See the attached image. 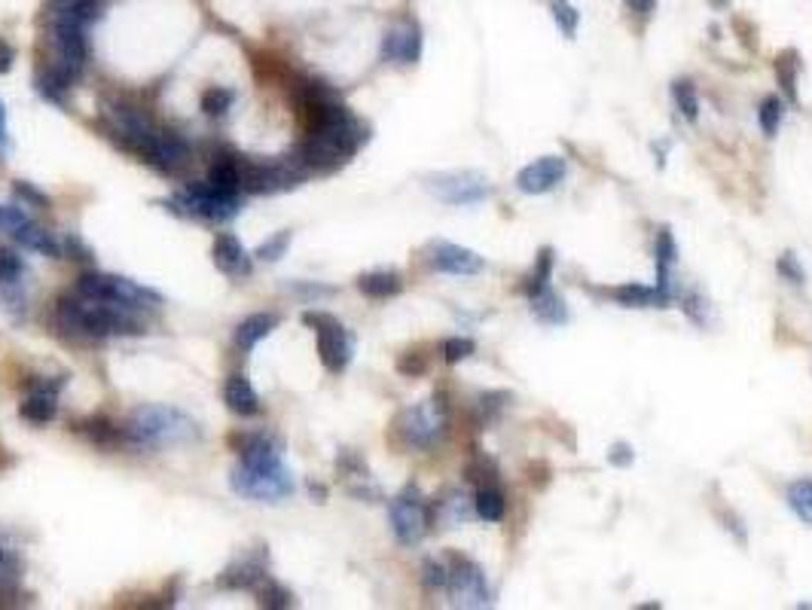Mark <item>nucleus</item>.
I'll use <instances>...</instances> for the list:
<instances>
[{
  "label": "nucleus",
  "mask_w": 812,
  "mask_h": 610,
  "mask_svg": "<svg viewBox=\"0 0 812 610\" xmlns=\"http://www.w3.org/2000/svg\"><path fill=\"white\" fill-rule=\"evenodd\" d=\"M529 302H532V315L541 321V324H547V327H562V324H568V305H565V299L547 284V287H541L535 296H529Z\"/></svg>",
  "instance_id": "obj_19"
},
{
  "label": "nucleus",
  "mask_w": 812,
  "mask_h": 610,
  "mask_svg": "<svg viewBox=\"0 0 812 610\" xmlns=\"http://www.w3.org/2000/svg\"><path fill=\"white\" fill-rule=\"evenodd\" d=\"M232 104H236V92L232 89H223V86H214L202 95V110L208 116H223Z\"/></svg>",
  "instance_id": "obj_34"
},
{
  "label": "nucleus",
  "mask_w": 812,
  "mask_h": 610,
  "mask_svg": "<svg viewBox=\"0 0 812 610\" xmlns=\"http://www.w3.org/2000/svg\"><path fill=\"white\" fill-rule=\"evenodd\" d=\"M800 71H803V65H800V55L794 49H788V52H782L776 58V80H779V86H782V92L788 95L791 104L800 101L797 98V77H800Z\"/></svg>",
  "instance_id": "obj_26"
},
{
  "label": "nucleus",
  "mask_w": 812,
  "mask_h": 610,
  "mask_svg": "<svg viewBox=\"0 0 812 610\" xmlns=\"http://www.w3.org/2000/svg\"><path fill=\"white\" fill-rule=\"evenodd\" d=\"M507 400H513L507 391H489V394H483V397H480V412H483V418L489 421L492 415H498V412L507 406Z\"/></svg>",
  "instance_id": "obj_44"
},
{
  "label": "nucleus",
  "mask_w": 812,
  "mask_h": 610,
  "mask_svg": "<svg viewBox=\"0 0 812 610\" xmlns=\"http://www.w3.org/2000/svg\"><path fill=\"white\" fill-rule=\"evenodd\" d=\"M468 479L474 485H498V467L489 458H477L474 464H468Z\"/></svg>",
  "instance_id": "obj_39"
},
{
  "label": "nucleus",
  "mask_w": 812,
  "mask_h": 610,
  "mask_svg": "<svg viewBox=\"0 0 812 610\" xmlns=\"http://www.w3.org/2000/svg\"><path fill=\"white\" fill-rule=\"evenodd\" d=\"M440 516H443L449 525L464 522V519L471 516V498H464V495L452 492L449 498H443V501H440Z\"/></svg>",
  "instance_id": "obj_35"
},
{
  "label": "nucleus",
  "mask_w": 812,
  "mask_h": 610,
  "mask_svg": "<svg viewBox=\"0 0 812 610\" xmlns=\"http://www.w3.org/2000/svg\"><path fill=\"white\" fill-rule=\"evenodd\" d=\"M382 58L400 61V65H416L422 58V28L416 22H403L391 28L382 40Z\"/></svg>",
  "instance_id": "obj_16"
},
{
  "label": "nucleus",
  "mask_w": 812,
  "mask_h": 610,
  "mask_svg": "<svg viewBox=\"0 0 812 610\" xmlns=\"http://www.w3.org/2000/svg\"><path fill=\"white\" fill-rule=\"evenodd\" d=\"M608 464H611V467H632V464H635L632 446H629V443H614V446L608 449Z\"/></svg>",
  "instance_id": "obj_45"
},
{
  "label": "nucleus",
  "mask_w": 812,
  "mask_h": 610,
  "mask_svg": "<svg viewBox=\"0 0 812 610\" xmlns=\"http://www.w3.org/2000/svg\"><path fill=\"white\" fill-rule=\"evenodd\" d=\"M13 61H16V49L7 40H0V74H7L13 68Z\"/></svg>",
  "instance_id": "obj_48"
},
{
  "label": "nucleus",
  "mask_w": 812,
  "mask_h": 610,
  "mask_svg": "<svg viewBox=\"0 0 812 610\" xmlns=\"http://www.w3.org/2000/svg\"><path fill=\"white\" fill-rule=\"evenodd\" d=\"M303 321L315 330L318 336V357L324 363V370L339 376L348 363H352V354H355V339L348 333L333 315H324V312H306Z\"/></svg>",
  "instance_id": "obj_8"
},
{
  "label": "nucleus",
  "mask_w": 812,
  "mask_h": 610,
  "mask_svg": "<svg viewBox=\"0 0 812 610\" xmlns=\"http://www.w3.org/2000/svg\"><path fill=\"white\" fill-rule=\"evenodd\" d=\"M196 437V421L171 406H141L123 424V440L132 449H159Z\"/></svg>",
  "instance_id": "obj_3"
},
{
  "label": "nucleus",
  "mask_w": 812,
  "mask_h": 610,
  "mask_svg": "<svg viewBox=\"0 0 812 610\" xmlns=\"http://www.w3.org/2000/svg\"><path fill=\"white\" fill-rule=\"evenodd\" d=\"M782 116H785V104L776 98V95H767L758 107V122H761V132L767 138H776L779 135V126H782Z\"/></svg>",
  "instance_id": "obj_30"
},
{
  "label": "nucleus",
  "mask_w": 812,
  "mask_h": 610,
  "mask_svg": "<svg viewBox=\"0 0 812 610\" xmlns=\"http://www.w3.org/2000/svg\"><path fill=\"white\" fill-rule=\"evenodd\" d=\"M776 272H779L785 281H791V284H803V281H806V269L800 266L797 254H782V257L776 260Z\"/></svg>",
  "instance_id": "obj_40"
},
{
  "label": "nucleus",
  "mask_w": 812,
  "mask_h": 610,
  "mask_svg": "<svg viewBox=\"0 0 812 610\" xmlns=\"http://www.w3.org/2000/svg\"><path fill=\"white\" fill-rule=\"evenodd\" d=\"M141 312L144 309H132V305H123V302L86 296L80 290L58 299V321H62V327H68L71 333L89 336V339L141 333L144 330Z\"/></svg>",
  "instance_id": "obj_2"
},
{
  "label": "nucleus",
  "mask_w": 812,
  "mask_h": 610,
  "mask_svg": "<svg viewBox=\"0 0 812 610\" xmlns=\"http://www.w3.org/2000/svg\"><path fill=\"white\" fill-rule=\"evenodd\" d=\"M278 327V318L275 315H251L245 318L239 327H236V345L242 351H251L257 342H263L272 330Z\"/></svg>",
  "instance_id": "obj_25"
},
{
  "label": "nucleus",
  "mask_w": 812,
  "mask_h": 610,
  "mask_svg": "<svg viewBox=\"0 0 812 610\" xmlns=\"http://www.w3.org/2000/svg\"><path fill=\"white\" fill-rule=\"evenodd\" d=\"M553 263H556V254H553V248H544L541 254H538V263H535V269L522 278V284H519V290L526 293V296H535L541 287H547L550 284V275H553Z\"/></svg>",
  "instance_id": "obj_28"
},
{
  "label": "nucleus",
  "mask_w": 812,
  "mask_h": 610,
  "mask_svg": "<svg viewBox=\"0 0 812 610\" xmlns=\"http://www.w3.org/2000/svg\"><path fill=\"white\" fill-rule=\"evenodd\" d=\"M681 302H684V315H687L693 324H700V327L709 324V309H712V305H709V299H706L703 290H690V293H684Z\"/></svg>",
  "instance_id": "obj_33"
},
{
  "label": "nucleus",
  "mask_w": 812,
  "mask_h": 610,
  "mask_svg": "<svg viewBox=\"0 0 812 610\" xmlns=\"http://www.w3.org/2000/svg\"><path fill=\"white\" fill-rule=\"evenodd\" d=\"M474 513L483 522H501L507 513V498L498 485H477L474 492Z\"/></svg>",
  "instance_id": "obj_23"
},
{
  "label": "nucleus",
  "mask_w": 812,
  "mask_h": 610,
  "mask_svg": "<svg viewBox=\"0 0 812 610\" xmlns=\"http://www.w3.org/2000/svg\"><path fill=\"white\" fill-rule=\"evenodd\" d=\"M260 595H263V604L266 607H290V604H294V601H290V592L281 589L278 583H272L269 577L260 583Z\"/></svg>",
  "instance_id": "obj_41"
},
{
  "label": "nucleus",
  "mask_w": 812,
  "mask_h": 610,
  "mask_svg": "<svg viewBox=\"0 0 812 610\" xmlns=\"http://www.w3.org/2000/svg\"><path fill=\"white\" fill-rule=\"evenodd\" d=\"M266 565L260 556H245L239 559L236 565H229L223 574H220V586L226 589H260V583L266 580Z\"/></svg>",
  "instance_id": "obj_18"
},
{
  "label": "nucleus",
  "mask_w": 812,
  "mask_h": 610,
  "mask_svg": "<svg viewBox=\"0 0 812 610\" xmlns=\"http://www.w3.org/2000/svg\"><path fill=\"white\" fill-rule=\"evenodd\" d=\"M672 101H675L678 113H681L687 122H696V119H700V95H696L693 80H675V83H672Z\"/></svg>",
  "instance_id": "obj_29"
},
{
  "label": "nucleus",
  "mask_w": 812,
  "mask_h": 610,
  "mask_svg": "<svg viewBox=\"0 0 812 610\" xmlns=\"http://www.w3.org/2000/svg\"><path fill=\"white\" fill-rule=\"evenodd\" d=\"M425 190L437 202L468 208V205H480L489 199L492 183L480 171H437V174L425 177Z\"/></svg>",
  "instance_id": "obj_4"
},
{
  "label": "nucleus",
  "mask_w": 812,
  "mask_h": 610,
  "mask_svg": "<svg viewBox=\"0 0 812 610\" xmlns=\"http://www.w3.org/2000/svg\"><path fill=\"white\" fill-rule=\"evenodd\" d=\"M449 565V583L446 592L452 595V604L458 607H489L492 589L483 574V568L468 556H446Z\"/></svg>",
  "instance_id": "obj_10"
},
{
  "label": "nucleus",
  "mask_w": 812,
  "mask_h": 610,
  "mask_svg": "<svg viewBox=\"0 0 812 610\" xmlns=\"http://www.w3.org/2000/svg\"><path fill=\"white\" fill-rule=\"evenodd\" d=\"M550 13H553L559 31L571 40V37L577 34V28H580V13H577V7L568 4V0H550Z\"/></svg>",
  "instance_id": "obj_31"
},
{
  "label": "nucleus",
  "mask_w": 812,
  "mask_h": 610,
  "mask_svg": "<svg viewBox=\"0 0 812 610\" xmlns=\"http://www.w3.org/2000/svg\"><path fill=\"white\" fill-rule=\"evenodd\" d=\"M727 4H730V0H712V7H727Z\"/></svg>",
  "instance_id": "obj_51"
},
{
  "label": "nucleus",
  "mask_w": 812,
  "mask_h": 610,
  "mask_svg": "<svg viewBox=\"0 0 812 610\" xmlns=\"http://www.w3.org/2000/svg\"><path fill=\"white\" fill-rule=\"evenodd\" d=\"M10 147V129H7V110H4V101H0V156L7 153Z\"/></svg>",
  "instance_id": "obj_49"
},
{
  "label": "nucleus",
  "mask_w": 812,
  "mask_h": 610,
  "mask_svg": "<svg viewBox=\"0 0 812 610\" xmlns=\"http://www.w3.org/2000/svg\"><path fill=\"white\" fill-rule=\"evenodd\" d=\"M785 501H788V507L794 510V516H797L803 525L812 528V479H809V476H806V479H794V482L788 485Z\"/></svg>",
  "instance_id": "obj_27"
},
{
  "label": "nucleus",
  "mask_w": 812,
  "mask_h": 610,
  "mask_svg": "<svg viewBox=\"0 0 812 610\" xmlns=\"http://www.w3.org/2000/svg\"><path fill=\"white\" fill-rule=\"evenodd\" d=\"M22 248H28V251H37V254H46V257H62V244H58L55 238H52V232H46L43 226H37L34 220L31 223H25L16 235H13Z\"/></svg>",
  "instance_id": "obj_24"
},
{
  "label": "nucleus",
  "mask_w": 812,
  "mask_h": 610,
  "mask_svg": "<svg viewBox=\"0 0 812 610\" xmlns=\"http://www.w3.org/2000/svg\"><path fill=\"white\" fill-rule=\"evenodd\" d=\"M19 577V559L13 549L0 546V586H7Z\"/></svg>",
  "instance_id": "obj_43"
},
{
  "label": "nucleus",
  "mask_w": 812,
  "mask_h": 610,
  "mask_svg": "<svg viewBox=\"0 0 812 610\" xmlns=\"http://www.w3.org/2000/svg\"><path fill=\"white\" fill-rule=\"evenodd\" d=\"M623 4H626V10H632L635 16H651V13L657 10L660 0H623Z\"/></svg>",
  "instance_id": "obj_47"
},
{
  "label": "nucleus",
  "mask_w": 812,
  "mask_h": 610,
  "mask_svg": "<svg viewBox=\"0 0 812 610\" xmlns=\"http://www.w3.org/2000/svg\"><path fill=\"white\" fill-rule=\"evenodd\" d=\"M388 519H391V531L403 546H416L422 543V537L428 534V504L422 498V492L416 485H406L403 492L391 501L388 507Z\"/></svg>",
  "instance_id": "obj_9"
},
{
  "label": "nucleus",
  "mask_w": 812,
  "mask_h": 610,
  "mask_svg": "<svg viewBox=\"0 0 812 610\" xmlns=\"http://www.w3.org/2000/svg\"><path fill=\"white\" fill-rule=\"evenodd\" d=\"M22 260L13 254V251H4L0 248V284H10V281H16L19 275H22Z\"/></svg>",
  "instance_id": "obj_42"
},
{
  "label": "nucleus",
  "mask_w": 812,
  "mask_h": 610,
  "mask_svg": "<svg viewBox=\"0 0 812 610\" xmlns=\"http://www.w3.org/2000/svg\"><path fill=\"white\" fill-rule=\"evenodd\" d=\"M171 211L196 217V220H208V223H226L242 211L239 196H226L220 190H214L211 183H190L184 193H178L171 202Z\"/></svg>",
  "instance_id": "obj_5"
},
{
  "label": "nucleus",
  "mask_w": 812,
  "mask_h": 610,
  "mask_svg": "<svg viewBox=\"0 0 812 610\" xmlns=\"http://www.w3.org/2000/svg\"><path fill=\"white\" fill-rule=\"evenodd\" d=\"M208 183L214 190L226 196L242 193V177H239V156H217L208 168Z\"/></svg>",
  "instance_id": "obj_21"
},
{
  "label": "nucleus",
  "mask_w": 812,
  "mask_h": 610,
  "mask_svg": "<svg viewBox=\"0 0 812 610\" xmlns=\"http://www.w3.org/2000/svg\"><path fill=\"white\" fill-rule=\"evenodd\" d=\"M425 257H428V266L443 275H480L486 269V260L477 251L461 248V244H452V241H431Z\"/></svg>",
  "instance_id": "obj_11"
},
{
  "label": "nucleus",
  "mask_w": 812,
  "mask_h": 610,
  "mask_svg": "<svg viewBox=\"0 0 812 610\" xmlns=\"http://www.w3.org/2000/svg\"><path fill=\"white\" fill-rule=\"evenodd\" d=\"M474 351H477V342L468 339V336H449V339L440 342V357L446 363H461V360H468Z\"/></svg>",
  "instance_id": "obj_32"
},
{
  "label": "nucleus",
  "mask_w": 812,
  "mask_h": 610,
  "mask_svg": "<svg viewBox=\"0 0 812 610\" xmlns=\"http://www.w3.org/2000/svg\"><path fill=\"white\" fill-rule=\"evenodd\" d=\"M608 296H611L614 302H620L623 309H663V302H660V296H657V287L642 284V281L620 284V287L608 290Z\"/></svg>",
  "instance_id": "obj_20"
},
{
  "label": "nucleus",
  "mask_w": 812,
  "mask_h": 610,
  "mask_svg": "<svg viewBox=\"0 0 812 610\" xmlns=\"http://www.w3.org/2000/svg\"><path fill=\"white\" fill-rule=\"evenodd\" d=\"M397 370H400L403 376H422V373L428 370V360H425L422 354H406V357H400Z\"/></svg>",
  "instance_id": "obj_46"
},
{
  "label": "nucleus",
  "mask_w": 812,
  "mask_h": 610,
  "mask_svg": "<svg viewBox=\"0 0 812 610\" xmlns=\"http://www.w3.org/2000/svg\"><path fill=\"white\" fill-rule=\"evenodd\" d=\"M211 257H214V266L226 275V278H248L254 272V260L251 254L245 251V244L236 238V235H217L214 238V248H211Z\"/></svg>",
  "instance_id": "obj_15"
},
{
  "label": "nucleus",
  "mask_w": 812,
  "mask_h": 610,
  "mask_svg": "<svg viewBox=\"0 0 812 610\" xmlns=\"http://www.w3.org/2000/svg\"><path fill=\"white\" fill-rule=\"evenodd\" d=\"M422 583L431 592L446 589V583H449V565H446V559H428L422 565Z\"/></svg>",
  "instance_id": "obj_36"
},
{
  "label": "nucleus",
  "mask_w": 812,
  "mask_h": 610,
  "mask_svg": "<svg viewBox=\"0 0 812 610\" xmlns=\"http://www.w3.org/2000/svg\"><path fill=\"white\" fill-rule=\"evenodd\" d=\"M150 165H156V168H162V171H168V174H174V171H181L184 165H187V159H190V147H187V141L181 138V135H174V132H156L153 138H150V144L144 147V153H141Z\"/></svg>",
  "instance_id": "obj_13"
},
{
  "label": "nucleus",
  "mask_w": 812,
  "mask_h": 610,
  "mask_svg": "<svg viewBox=\"0 0 812 610\" xmlns=\"http://www.w3.org/2000/svg\"><path fill=\"white\" fill-rule=\"evenodd\" d=\"M77 290L86 293V296H98V299L132 305V309H156V305H162V296L153 287H144L138 281L120 278V275H107V272H86V275H80Z\"/></svg>",
  "instance_id": "obj_6"
},
{
  "label": "nucleus",
  "mask_w": 812,
  "mask_h": 610,
  "mask_svg": "<svg viewBox=\"0 0 812 610\" xmlns=\"http://www.w3.org/2000/svg\"><path fill=\"white\" fill-rule=\"evenodd\" d=\"M223 400H226L229 412H236V415H242V418L260 412V397H257V391H254V385H251V379L242 376V373H232V376L226 379V385H223Z\"/></svg>",
  "instance_id": "obj_17"
},
{
  "label": "nucleus",
  "mask_w": 812,
  "mask_h": 610,
  "mask_svg": "<svg viewBox=\"0 0 812 610\" xmlns=\"http://www.w3.org/2000/svg\"><path fill=\"white\" fill-rule=\"evenodd\" d=\"M568 165L562 156H541L516 174V190L526 196H544L565 180Z\"/></svg>",
  "instance_id": "obj_12"
},
{
  "label": "nucleus",
  "mask_w": 812,
  "mask_h": 610,
  "mask_svg": "<svg viewBox=\"0 0 812 610\" xmlns=\"http://www.w3.org/2000/svg\"><path fill=\"white\" fill-rule=\"evenodd\" d=\"M232 488L251 501H281L294 492V476L284 467V449L278 437H245L242 458L232 470Z\"/></svg>",
  "instance_id": "obj_1"
},
{
  "label": "nucleus",
  "mask_w": 812,
  "mask_h": 610,
  "mask_svg": "<svg viewBox=\"0 0 812 610\" xmlns=\"http://www.w3.org/2000/svg\"><path fill=\"white\" fill-rule=\"evenodd\" d=\"M397 431L406 446L413 449H434L446 434V406L434 397L403 409L397 418Z\"/></svg>",
  "instance_id": "obj_7"
},
{
  "label": "nucleus",
  "mask_w": 812,
  "mask_h": 610,
  "mask_svg": "<svg viewBox=\"0 0 812 610\" xmlns=\"http://www.w3.org/2000/svg\"><path fill=\"white\" fill-rule=\"evenodd\" d=\"M358 290L370 299H391L403 290V278L391 269H376L358 278Z\"/></svg>",
  "instance_id": "obj_22"
},
{
  "label": "nucleus",
  "mask_w": 812,
  "mask_h": 610,
  "mask_svg": "<svg viewBox=\"0 0 812 610\" xmlns=\"http://www.w3.org/2000/svg\"><path fill=\"white\" fill-rule=\"evenodd\" d=\"M62 385H65V379H34L25 403L19 406L22 418H28L31 424L52 421L58 412V391H62Z\"/></svg>",
  "instance_id": "obj_14"
},
{
  "label": "nucleus",
  "mask_w": 812,
  "mask_h": 610,
  "mask_svg": "<svg viewBox=\"0 0 812 610\" xmlns=\"http://www.w3.org/2000/svg\"><path fill=\"white\" fill-rule=\"evenodd\" d=\"M16 193H19L22 199H28V202H37V205H46V196H40V193H37V190L31 187V183H19V187H16Z\"/></svg>",
  "instance_id": "obj_50"
},
{
  "label": "nucleus",
  "mask_w": 812,
  "mask_h": 610,
  "mask_svg": "<svg viewBox=\"0 0 812 610\" xmlns=\"http://www.w3.org/2000/svg\"><path fill=\"white\" fill-rule=\"evenodd\" d=\"M25 223H31V214L25 211V205H0V229H7V232H19Z\"/></svg>",
  "instance_id": "obj_38"
},
{
  "label": "nucleus",
  "mask_w": 812,
  "mask_h": 610,
  "mask_svg": "<svg viewBox=\"0 0 812 610\" xmlns=\"http://www.w3.org/2000/svg\"><path fill=\"white\" fill-rule=\"evenodd\" d=\"M287 248H290V232H278V235H272L269 241L260 244L254 257H257V260H266V263H275V260L284 257Z\"/></svg>",
  "instance_id": "obj_37"
}]
</instances>
